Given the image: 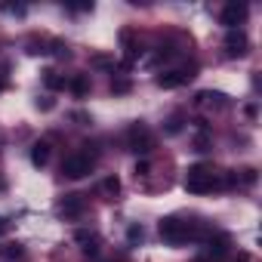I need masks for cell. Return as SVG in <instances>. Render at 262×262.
<instances>
[{"label":"cell","mask_w":262,"mask_h":262,"mask_svg":"<svg viewBox=\"0 0 262 262\" xmlns=\"http://www.w3.org/2000/svg\"><path fill=\"white\" fill-rule=\"evenodd\" d=\"M194 71H198L194 65H191V68H176V71H164V74H158V80H155V83H158L161 90H179V86H185V83H188V80L194 77Z\"/></svg>","instance_id":"5b68a950"},{"label":"cell","mask_w":262,"mask_h":262,"mask_svg":"<svg viewBox=\"0 0 262 262\" xmlns=\"http://www.w3.org/2000/svg\"><path fill=\"white\" fill-rule=\"evenodd\" d=\"M247 53H250L247 34H244L241 28L228 31V34H225V56H228V59H241V56H247Z\"/></svg>","instance_id":"52a82bcc"},{"label":"cell","mask_w":262,"mask_h":262,"mask_svg":"<svg viewBox=\"0 0 262 262\" xmlns=\"http://www.w3.org/2000/svg\"><path fill=\"white\" fill-rule=\"evenodd\" d=\"M228 247H231L228 234H216V237H210V256H213V259H219V256H222Z\"/></svg>","instance_id":"8fae6325"},{"label":"cell","mask_w":262,"mask_h":262,"mask_svg":"<svg viewBox=\"0 0 262 262\" xmlns=\"http://www.w3.org/2000/svg\"><path fill=\"white\" fill-rule=\"evenodd\" d=\"M43 83H47V90H62L65 86V77L50 68V71H43Z\"/></svg>","instance_id":"9a60e30c"},{"label":"cell","mask_w":262,"mask_h":262,"mask_svg":"<svg viewBox=\"0 0 262 262\" xmlns=\"http://www.w3.org/2000/svg\"><path fill=\"white\" fill-rule=\"evenodd\" d=\"M102 194H105L108 201H114V198L120 194V179H117V176H108V179H102Z\"/></svg>","instance_id":"4fadbf2b"},{"label":"cell","mask_w":262,"mask_h":262,"mask_svg":"<svg viewBox=\"0 0 262 262\" xmlns=\"http://www.w3.org/2000/svg\"><path fill=\"white\" fill-rule=\"evenodd\" d=\"M247 13H250V10H247V4H225V7H222V13H219V22H222L228 31H234L237 25H244V22H247Z\"/></svg>","instance_id":"8992f818"},{"label":"cell","mask_w":262,"mask_h":262,"mask_svg":"<svg viewBox=\"0 0 262 262\" xmlns=\"http://www.w3.org/2000/svg\"><path fill=\"white\" fill-rule=\"evenodd\" d=\"M198 105H201V108H228V96H225V93L204 90V93H198Z\"/></svg>","instance_id":"9c48e42d"},{"label":"cell","mask_w":262,"mask_h":262,"mask_svg":"<svg viewBox=\"0 0 262 262\" xmlns=\"http://www.w3.org/2000/svg\"><path fill=\"white\" fill-rule=\"evenodd\" d=\"M10 231V219L7 216H0V234H7Z\"/></svg>","instance_id":"7402d4cb"},{"label":"cell","mask_w":262,"mask_h":262,"mask_svg":"<svg viewBox=\"0 0 262 262\" xmlns=\"http://www.w3.org/2000/svg\"><path fill=\"white\" fill-rule=\"evenodd\" d=\"M47 161H50V145H47V142H37V145L31 148V164H34V167H47Z\"/></svg>","instance_id":"30bf717a"},{"label":"cell","mask_w":262,"mask_h":262,"mask_svg":"<svg viewBox=\"0 0 262 262\" xmlns=\"http://www.w3.org/2000/svg\"><path fill=\"white\" fill-rule=\"evenodd\" d=\"M213 188H222V179L216 176L213 167L194 164V167L185 170V191H191V194H207V191H213Z\"/></svg>","instance_id":"6da1fadb"},{"label":"cell","mask_w":262,"mask_h":262,"mask_svg":"<svg viewBox=\"0 0 262 262\" xmlns=\"http://www.w3.org/2000/svg\"><path fill=\"white\" fill-rule=\"evenodd\" d=\"M158 231H161V237H164L167 244H173V247H182L185 241H191V237L201 234L198 225L182 222L179 216H167V219H161V222H158Z\"/></svg>","instance_id":"7a4b0ae2"},{"label":"cell","mask_w":262,"mask_h":262,"mask_svg":"<svg viewBox=\"0 0 262 262\" xmlns=\"http://www.w3.org/2000/svg\"><path fill=\"white\" fill-rule=\"evenodd\" d=\"M56 210H59V216H65V219H77V216L86 210V201H83L80 194H65Z\"/></svg>","instance_id":"ba28073f"},{"label":"cell","mask_w":262,"mask_h":262,"mask_svg":"<svg viewBox=\"0 0 262 262\" xmlns=\"http://www.w3.org/2000/svg\"><path fill=\"white\" fill-rule=\"evenodd\" d=\"M93 65H99V68H105V65H111V59H108V56H96V59H93Z\"/></svg>","instance_id":"44dd1931"},{"label":"cell","mask_w":262,"mask_h":262,"mask_svg":"<svg viewBox=\"0 0 262 262\" xmlns=\"http://www.w3.org/2000/svg\"><path fill=\"white\" fill-rule=\"evenodd\" d=\"M136 176H148V161H139L136 164Z\"/></svg>","instance_id":"ffe728a7"},{"label":"cell","mask_w":262,"mask_h":262,"mask_svg":"<svg viewBox=\"0 0 262 262\" xmlns=\"http://www.w3.org/2000/svg\"><path fill=\"white\" fill-rule=\"evenodd\" d=\"M167 129H170V133H179V129H182V114H173V117H170V126H167Z\"/></svg>","instance_id":"d6986e66"},{"label":"cell","mask_w":262,"mask_h":262,"mask_svg":"<svg viewBox=\"0 0 262 262\" xmlns=\"http://www.w3.org/2000/svg\"><path fill=\"white\" fill-rule=\"evenodd\" d=\"M126 148L136 151V155H148V151L155 148V133H151V129H148L142 120L126 129Z\"/></svg>","instance_id":"3957f363"},{"label":"cell","mask_w":262,"mask_h":262,"mask_svg":"<svg viewBox=\"0 0 262 262\" xmlns=\"http://www.w3.org/2000/svg\"><path fill=\"white\" fill-rule=\"evenodd\" d=\"M68 86H71L74 96H86V93H90V77H86V74H74V77L68 80Z\"/></svg>","instance_id":"7c38bea8"},{"label":"cell","mask_w":262,"mask_h":262,"mask_svg":"<svg viewBox=\"0 0 262 262\" xmlns=\"http://www.w3.org/2000/svg\"><path fill=\"white\" fill-rule=\"evenodd\" d=\"M22 256H25L22 244H4L0 247V259H22Z\"/></svg>","instance_id":"2e32d148"},{"label":"cell","mask_w":262,"mask_h":262,"mask_svg":"<svg viewBox=\"0 0 262 262\" xmlns=\"http://www.w3.org/2000/svg\"><path fill=\"white\" fill-rule=\"evenodd\" d=\"M77 241L83 244V253H86V256H96V250H99L96 244H99V241H96L93 231H77Z\"/></svg>","instance_id":"5bb4252c"},{"label":"cell","mask_w":262,"mask_h":262,"mask_svg":"<svg viewBox=\"0 0 262 262\" xmlns=\"http://www.w3.org/2000/svg\"><path fill=\"white\" fill-rule=\"evenodd\" d=\"M237 262H253V259H250V253H237Z\"/></svg>","instance_id":"603a6c76"},{"label":"cell","mask_w":262,"mask_h":262,"mask_svg":"<svg viewBox=\"0 0 262 262\" xmlns=\"http://www.w3.org/2000/svg\"><path fill=\"white\" fill-rule=\"evenodd\" d=\"M126 237H129V244H136V241H142V237H145L142 225H129V228H126Z\"/></svg>","instance_id":"e0dca14e"},{"label":"cell","mask_w":262,"mask_h":262,"mask_svg":"<svg viewBox=\"0 0 262 262\" xmlns=\"http://www.w3.org/2000/svg\"><path fill=\"white\" fill-rule=\"evenodd\" d=\"M90 173H93V158L83 155V151L68 155V158L62 161V176H68V179H83V176H90Z\"/></svg>","instance_id":"277c9868"},{"label":"cell","mask_w":262,"mask_h":262,"mask_svg":"<svg viewBox=\"0 0 262 262\" xmlns=\"http://www.w3.org/2000/svg\"><path fill=\"white\" fill-rule=\"evenodd\" d=\"M129 90H133V83H129L126 77L123 80H111V93H129Z\"/></svg>","instance_id":"ac0fdd59"}]
</instances>
